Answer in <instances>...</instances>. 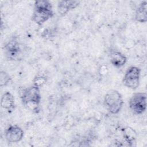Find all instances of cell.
Returning <instances> with one entry per match:
<instances>
[{"label": "cell", "instance_id": "1", "mask_svg": "<svg viewBox=\"0 0 147 147\" xmlns=\"http://www.w3.org/2000/svg\"><path fill=\"white\" fill-rule=\"evenodd\" d=\"M20 98L22 105L27 109L38 112L41 100L40 87L32 84L24 88L21 92Z\"/></svg>", "mask_w": 147, "mask_h": 147}, {"label": "cell", "instance_id": "2", "mask_svg": "<svg viewBox=\"0 0 147 147\" xmlns=\"http://www.w3.org/2000/svg\"><path fill=\"white\" fill-rule=\"evenodd\" d=\"M53 6L51 2L47 0L36 1L32 20L37 25L41 26L53 16Z\"/></svg>", "mask_w": 147, "mask_h": 147}, {"label": "cell", "instance_id": "3", "mask_svg": "<svg viewBox=\"0 0 147 147\" xmlns=\"http://www.w3.org/2000/svg\"><path fill=\"white\" fill-rule=\"evenodd\" d=\"M4 52L9 60L20 61L25 56V47L17 37H11L4 45Z\"/></svg>", "mask_w": 147, "mask_h": 147}, {"label": "cell", "instance_id": "4", "mask_svg": "<svg viewBox=\"0 0 147 147\" xmlns=\"http://www.w3.org/2000/svg\"><path fill=\"white\" fill-rule=\"evenodd\" d=\"M103 102L106 109L112 114H118L121 110L124 103L121 94L114 90L106 94Z\"/></svg>", "mask_w": 147, "mask_h": 147}, {"label": "cell", "instance_id": "5", "mask_svg": "<svg viewBox=\"0 0 147 147\" xmlns=\"http://www.w3.org/2000/svg\"><path fill=\"white\" fill-rule=\"evenodd\" d=\"M141 69L135 65L127 68L123 78V85L131 90H136L140 83Z\"/></svg>", "mask_w": 147, "mask_h": 147}, {"label": "cell", "instance_id": "6", "mask_svg": "<svg viewBox=\"0 0 147 147\" xmlns=\"http://www.w3.org/2000/svg\"><path fill=\"white\" fill-rule=\"evenodd\" d=\"M129 106L134 114L136 115L144 114L146 109V93L134 92L129 99Z\"/></svg>", "mask_w": 147, "mask_h": 147}, {"label": "cell", "instance_id": "7", "mask_svg": "<svg viewBox=\"0 0 147 147\" xmlns=\"http://www.w3.org/2000/svg\"><path fill=\"white\" fill-rule=\"evenodd\" d=\"M24 136V130L17 125H10L5 130V139L9 143L20 142L23 139Z\"/></svg>", "mask_w": 147, "mask_h": 147}, {"label": "cell", "instance_id": "8", "mask_svg": "<svg viewBox=\"0 0 147 147\" xmlns=\"http://www.w3.org/2000/svg\"><path fill=\"white\" fill-rule=\"evenodd\" d=\"M1 106L9 113H12L16 107L15 98L9 91L5 92L1 98Z\"/></svg>", "mask_w": 147, "mask_h": 147}, {"label": "cell", "instance_id": "9", "mask_svg": "<svg viewBox=\"0 0 147 147\" xmlns=\"http://www.w3.org/2000/svg\"><path fill=\"white\" fill-rule=\"evenodd\" d=\"M80 2L78 1H60L57 3V12L59 15L63 16L69 11L76 8Z\"/></svg>", "mask_w": 147, "mask_h": 147}, {"label": "cell", "instance_id": "10", "mask_svg": "<svg viewBox=\"0 0 147 147\" xmlns=\"http://www.w3.org/2000/svg\"><path fill=\"white\" fill-rule=\"evenodd\" d=\"M110 61L116 68H121L127 62L126 56L119 51L112 50L110 52Z\"/></svg>", "mask_w": 147, "mask_h": 147}, {"label": "cell", "instance_id": "11", "mask_svg": "<svg viewBox=\"0 0 147 147\" xmlns=\"http://www.w3.org/2000/svg\"><path fill=\"white\" fill-rule=\"evenodd\" d=\"M135 20L140 23L147 21V2L142 1L137 6L135 12Z\"/></svg>", "mask_w": 147, "mask_h": 147}, {"label": "cell", "instance_id": "12", "mask_svg": "<svg viewBox=\"0 0 147 147\" xmlns=\"http://www.w3.org/2000/svg\"><path fill=\"white\" fill-rule=\"evenodd\" d=\"M11 80V78L10 75L6 71L1 70L0 72V86L3 87L6 86Z\"/></svg>", "mask_w": 147, "mask_h": 147}, {"label": "cell", "instance_id": "13", "mask_svg": "<svg viewBox=\"0 0 147 147\" xmlns=\"http://www.w3.org/2000/svg\"><path fill=\"white\" fill-rule=\"evenodd\" d=\"M33 82V85L40 88L46 83L47 79H46V78L43 76L37 75L34 78Z\"/></svg>", "mask_w": 147, "mask_h": 147}]
</instances>
